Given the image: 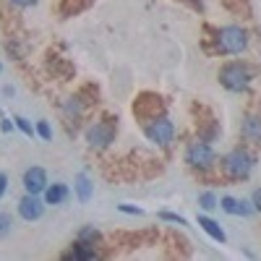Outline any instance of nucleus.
<instances>
[{
  "label": "nucleus",
  "mask_w": 261,
  "mask_h": 261,
  "mask_svg": "<svg viewBox=\"0 0 261 261\" xmlns=\"http://www.w3.org/2000/svg\"><path fill=\"white\" fill-rule=\"evenodd\" d=\"M68 186H65V183H53V186H47L45 188V204H63L65 199H68Z\"/></svg>",
  "instance_id": "obj_11"
},
{
  "label": "nucleus",
  "mask_w": 261,
  "mask_h": 261,
  "mask_svg": "<svg viewBox=\"0 0 261 261\" xmlns=\"http://www.w3.org/2000/svg\"><path fill=\"white\" fill-rule=\"evenodd\" d=\"M246 45H248V34L241 27H222L217 32V47H220V53L238 55L246 50Z\"/></svg>",
  "instance_id": "obj_2"
},
{
  "label": "nucleus",
  "mask_w": 261,
  "mask_h": 261,
  "mask_svg": "<svg viewBox=\"0 0 261 261\" xmlns=\"http://www.w3.org/2000/svg\"><path fill=\"white\" fill-rule=\"evenodd\" d=\"M220 84L230 92H243L251 84V68L243 63H225L220 68Z\"/></svg>",
  "instance_id": "obj_1"
},
{
  "label": "nucleus",
  "mask_w": 261,
  "mask_h": 261,
  "mask_svg": "<svg viewBox=\"0 0 261 261\" xmlns=\"http://www.w3.org/2000/svg\"><path fill=\"white\" fill-rule=\"evenodd\" d=\"M199 227L209 235V238H214V241L217 243H225L227 241V235H225V230L220 227V225H217L214 220H209V217L206 214H199Z\"/></svg>",
  "instance_id": "obj_10"
},
{
  "label": "nucleus",
  "mask_w": 261,
  "mask_h": 261,
  "mask_svg": "<svg viewBox=\"0 0 261 261\" xmlns=\"http://www.w3.org/2000/svg\"><path fill=\"white\" fill-rule=\"evenodd\" d=\"M251 201H253V209H256V212H261V188H256V191H253Z\"/></svg>",
  "instance_id": "obj_22"
},
{
  "label": "nucleus",
  "mask_w": 261,
  "mask_h": 261,
  "mask_svg": "<svg viewBox=\"0 0 261 261\" xmlns=\"http://www.w3.org/2000/svg\"><path fill=\"white\" fill-rule=\"evenodd\" d=\"M13 120H16V125H18L21 130H24V134H27V136H34V134H37V128H32V123H29L27 118H21V115H16Z\"/></svg>",
  "instance_id": "obj_20"
},
{
  "label": "nucleus",
  "mask_w": 261,
  "mask_h": 261,
  "mask_svg": "<svg viewBox=\"0 0 261 261\" xmlns=\"http://www.w3.org/2000/svg\"><path fill=\"white\" fill-rule=\"evenodd\" d=\"M186 162L191 167H212L214 165V149L206 144V141H193L188 149H186Z\"/></svg>",
  "instance_id": "obj_7"
},
{
  "label": "nucleus",
  "mask_w": 261,
  "mask_h": 261,
  "mask_svg": "<svg viewBox=\"0 0 261 261\" xmlns=\"http://www.w3.org/2000/svg\"><path fill=\"white\" fill-rule=\"evenodd\" d=\"M118 209H120V212H125V214H141V209H139V206H125V204H120Z\"/></svg>",
  "instance_id": "obj_24"
},
{
  "label": "nucleus",
  "mask_w": 261,
  "mask_h": 261,
  "mask_svg": "<svg viewBox=\"0 0 261 261\" xmlns=\"http://www.w3.org/2000/svg\"><path fill=\"white\" fill-rule=\"evenodd\" d=\"M243 136H246L248 141H253V144H261V118L248 115V118L243 120Z\"/></svg>",
  "instance_id": "obj_13"
},
{
  "label": "nucleus",
  "mask_w": 261,
  "mask_h": 261,
  "mask_svg": "<svg viewBox=\"0 0 261 261\" xmlns=\"http://www.w3.org/2000/svg\"><path fill=\"white\" fill-rule=\"evenodd\" d=\"M6 188H8V175H6V172H0V199H3Z\"/></svg>",
  "instance_id": "obj_23"
},
{
  "label": "nucleus",
  "mask_w": 261,
  "mask_h": 261,
  "mask_svg": "<svg viewBox=\"0 0 261 261\" xmlns=\"http://www.w3.org/2000/svg\"><path fill=\"white\" fill-rule=\"evenodd\" d=\"M160 217H162V220H170V222H178V225H186V220H183V217H178V214H172V212H160Z\"/></svg>",
  "instance_id": "obj_21"
},
{
  "label": "nucleus",
  "mask_w": 261,
  "mask_h": 261,
  "mask_svg": "<svg viewBox=\"0 0 261 261\" xmlns=\"http://www.w3.org/2000/svg\"><path fill=\"white\" fill-rule=\"evenodd\" d=\"M144 134L151 144H157V146H167L172 139H175V125H172V120H167L165 115L154 118V120H149L146 128H144Z\"/></svg>",
  "instance_id": "obj_4"
},
{
  "label": "nucleus",
  "mask_w": 261,
  "mask_h": 261,
  "mask_svg": "<svg viewBox=\"0 0 261 261\" xmlns=\"http://www.w3.org/2000/svg\"><path fill=\"white\" fill-rule=\"evenodd\" d=\"M86 141L94 149H105L115 141V120L113 118H102L99 123H94L89 130H86Z\"/></svg>",
  "instance_id": "obj_5"
},
{
  "label": "nucleus",
  "mask_w": 261,
  "mask_h": 261,
  "mask_svg": "<svg viewBox=\"0 0 261 261\" xmlns=\"http://www.w3.org/2000/svg\"><path fill=\"white\" fill-rule=\"evenodd\" d=\"M199 204H201V209H214L220 201H217V196H214L212 191H206V193H201V196H199Z\"/></svg>",
  "instance_id": "obj_17"
},
{
  "label": "nucleus",
  "mask_w": 261,
  "mask_h": 261,
  "mask_svg": "<svg viewBox=\"0 0 261 261\" xmlns=\"http://www.w3.org/2000/svg\"><path fill=\"white\" fill-rule=\"evenodd\" d=\"M63 113H65V118H68V120H71V118L76 120V118L81 115V99H79V97H71L68 102H65Z\"/></svg>",
  "instance_id": "obj_16"
},
{
  "label": "nucleus",
  "mask_w": 261,
  "mask_h": 261,
  "mask_svg": "<svg viewBox=\"0 0 261 261\" xmlns=\"http://www.w3.org/2000/svg\"><path fill=\"white\" fill-rule=\"evenodd\" d=\"M97 241H99V230H97V227H92V225H89V227H81V230H79V243L94 246Z\"/></svg>",
  "instance_id": "obj_15"
},
{
  "label": "nucleus",
  "mask_w": 261,
  "mask_h": 261,
  "mask_svg": "<svg viewBox=\"0 0 261 261\" xmlns=\"http://www.w3.org/2000/svg\"><path fill=\"white\" fill-rule=\"evenodd\" d=\"M18 214H21V220H27V222H37L39 217L45 214V201H42L37 193H27L24 199L18 201Z\"/></svg>",
  "instance_id": "obj_8"
},
{
  "label": "nucleus",
  "mask_w": 261,
  "mask_h": 261,
  "mask_svg": "<svg viewBox=\"0 0 261 261\" xmlns=\"http://www.w3.org/2000/svg\"><path fill=\"white\" fill-rule=\"evenodd\" d=\"M37 134H39V139L50 141V139H53V128H50V123H47V120H39V123H37Z\"/></svg>",
  "instance_id": "obj_19"
},
{
  "label": "nucleus",
  "mask_w": 261,
  "mask_h": 261,
  "mask_svg": "<svg viewBox=\"0 0 261 261\" xmlns=\"http://www.w3.org/2000/svg\"><path fill=\"white\" fill-rule=\"evenodd\" d=\"M76 196H79V201L84 204V201H89L92 199V193H94V183L89 180V178H86L84 175V172H79V175H76Z\"/></svg>",
  "instance_id": "obj_14"
},
{
  "label": "nucleus",
  "mask_w": 261,
  "mask_h": 261,
  "mask_svg": "<svg viewBox=\"0 0 261 261\" xmlns=\"http://www.w3.org/2000/svg\"><path fill=\"white\" fill-rule=\"evenodd\" d=\"M11 225H13V220H11V214H6V212H0V241L11 232Z\"/></svg>",
  "instance_id": "obj_18"
},
{
  "label": "nucleus",
  "mask_w": 261,
  "mask_h": 261,
  "mask_svg": "<svg viewBox=\"0 0 261 261\" xmlns=\"http://www.w3.org/2000/svg\"><path fill=\"white\" fill-rule=\"evenodd\" d=\"M50 183H47V172H45V167H29L27 172H24V188H27V193H45V188H47Z\"/></svg>",
  "instance_id": "obj_9"
},
{
  "label": "nucleus",
  "mask_w": 261,
  "mask_h": 261,
  "mask_svg": "<svg viewBox=\"0 0 261 261\" xmlns=\"http://www.w3.org/2000/svg\"><path fill=\"white\" fill-rule=\"evenodd\" d=\"M222 167H225V172H227V178L241 180V178H248V175H251L253 157L248 154V151H243V149H235V151H230V154L225 157Z\"/></svg>",
  "instance_id": "obj_3"
},
{
  "label": "nucleus",
  "mask_w": 261,
  "mask_h": 261,
  "mask_svg": "<svg viewBox=\"0 0 261 261\" xmlns=\"http://www.w3.org/2000/svg\"><path fill=\"white\" fill-rule=\"evenodd\" d=\"M13 3H16V6H34L37 0H13Z\"/></svg>",
  "instance_id": "obj_25"
},
{
  "label": "nucleus",
  "mask_w": 261,
  "mask_h": 261,
  "mask_svg": "<svg viewBox=\"0 0 261 261\" xmlns=\"http://www.w3.org/2000/svg\"><path fill=\"white\" fill-rule=\"evenodd\" d=\"M165 110V105H162V97L160 94H151V92H144L136 102H134V115L139 120H154L160 118Z\"/></svg>",
  "instance_id": "obj_6"
},
{
  "label": "nucleus",
  "mask_w": 261,
  "mask_h": 261,
  "mask_svg": "<svg viewBox=\"0 0 261 261\" xmlns=\"http://www.w3.org/2000/svg\"><path fill=\"white\" fill-rule=\"evenodd\" d=\"M220 206L227 214H241V217H248L253 212V206H246V201H238V199H232V196H225V199L220 201Z\"/></svg>",
  "instance_id": "obj_12"
}]
</instances>
